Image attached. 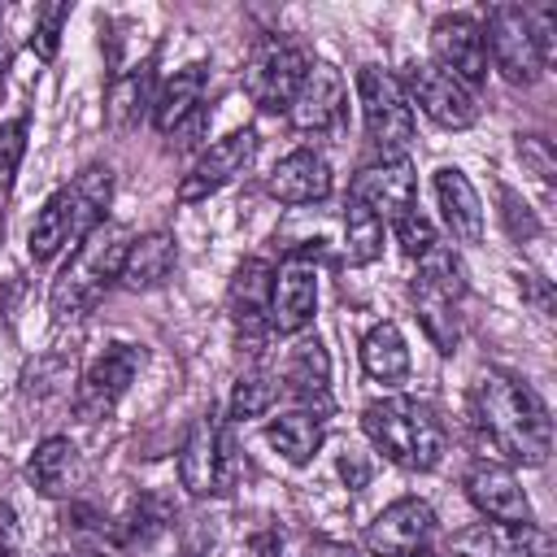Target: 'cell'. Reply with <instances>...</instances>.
I'll return each mask as SVG.
<instances>
[{"label": "cell", "instance_id": "52a82bcc", "mask_svg": "<svg viewBox=\"0 0 557 557\" xmlns=\"http://www.w3.org/2000/svg\"><path fill=\"white\" fill-rule=\"evenodd\" d=\"M144 370V348L139 344H109L78 379L74 387V413L83 422H100L117 409V400L126 396V387L135 383V374Z\"/></svg>", "mask_w": 557, "mask_h": 557}, {"label": "cell", "instance_id": "b9f144b4", "mask_svg": "<svg viewBox=\"0 0 557 557\" xmlns=\"http://www.w3.org/2000/svg\"><path fill=\"white\" fill-rule=\"evenodd\" d=\"M0 557H13V527H9V509L0 518Z\"/></svg>", "mask_w": 557, "mask_h": 557}, {"label": "cell", "instance_id": "ac0fdd59", "mask_svg": "<svg viewBox=\"0 0 557 557\" xmlns=\"http://www.w3.org/2000/svg\"><path fill=\"white\" fill-rule=\"evenodd\" d=\"M26 479L35 483L39 496L48 500H61V496H74L87 479V466H83V453L70 435H48L35 444L30 461H26Z\"/></svg>", "mask_w": 557, "mask_h": 557}, {"label": "cell", "instance_id": "f35d334b", "mask_svg": "<svg viewBox=\"0 0 557 557\" xmlns=\"http://www.w3.org/2000/svg\"><path fill=\"white\" fill-rule=\"evenodd\" d=\"M500 200H505V222H509V235H513V239H531V235L540 231V222L531 218V209H527V205H522L513 191H505Z\"/></svg>", "mask_w": 557, "mask_h": 557}, {"label": "cell", "instance_id": "7bdbcfd3", "mask_svg": "<svg viewBox=\"0 0 557 557\" xmlns=\"http://www.w3.org/2000/svg\"><path fill=\"white\" fill-rule=\"evenodd\" d=\"M0 70H4V35H0Z\"/></svg>", "mask_w": 557, "mask_h": 557}, {"label": "cell", "instance_id": "d4e9b609", "mask_svg": "<svg viewBox=\"0 0 557 557\" xmlns=\"http://www.w3.org/2000/svg\"><path fill=\"white\" fill-rule=\"evenodd\" d=\"M361 370L379 383H400L409 374V344L396 322H374L361 339Z\"/></svg>", "mask_w": 557, "mask_h": 557}, {"label": "cell", "instance_id": "836d02e7", "mask_svg": "<svg viewBox=\"0 0 557 557\" xmlns=\"http://www.w3.org/2000/svg\"><path fill=\"white\" fill-rule=\"evenodd\" d=\"M65 17H70V4H65V0H57V4H39V9H35L30 52H35L39 61H52V57H57V48H61V26H65Z\"/></svg>", "mask_w": 557, "mask_h": 557}, {"label": "cell", "instance_id": "ee69618b", "mask_svg": "<svg viewBox=\"0 0 557 557\" xmlns=\"http://www.w3.org/2000/svg\"><path fill=\"white\" fill-rule=\"evenodd\" d=\"M413 557H431V553H426V548H422V553H413Z\"/></svg>", "mask_w": 557, "mask_h": 557}, {"label": "cell", "instance_id": "60d3db41", "mask_svg": "<svg viewBox=\"0 0 557 557\" xmlns=\"http://www.w3.org/2000/svg\"><path fill=\"white\" fill-rule=\"evenodd\" d=\"M300 557H352L348 544H335V540H309Z\"/></svg>", "mask_w": 557, "mask_h": 557}, {"label": "cell", "instance_id": "484cf974", "mask_svg": "<svg viewBox=\"0 0 557 557\" xmlns=\"http://www.w3.org/2000/svg\"><path fill=\"white\" fill-rule=\"evenodd\" d=\"M322 435H326V431H322V418L309 413V409L278 413V418H270V426H265L270 448L283 453V461H292V466H305V461L322 448Z\"/></svg>", "mask_w": 557, "mask_h": 557}, {"label": "cell", "instance_id": "1f68e13d", "mask_svg": "<svg viewBox=\"0 0 557 557\" xmlns=\"http://www.w3.org/2000/svg\"><path fill=\"white\" fill-rule=\"evenodd\" d=\"M278 400V383L265 379V374H244L231 392V422H244V418H261L270 405Z\"/></svg>", "mask_w": 557, "mask_h": 557}, {"label": "cell", "instance_id": "603a6c76", "mask_svg": "<svg viewBox=\"0 0 557 557\" xmlns=\"http://www.w3.org/2000/svg\"><path fill=\"white\" fill-rule=\"evenodd\" d=\"M205 78H209V70H205L200 61H191V65H183V70L161 87V96L152 100V126H157L161 135H174L196 109H205Z\"/></svg>", "mask_w": 557, "mask_h": 557}, {"label": "cell", "instance_id": "277c9868", "mask_svg": "<svg viewBox=\"0 0 557 557\" xmlns=\"http://www.w3.org/2000/svg\"><path fill=\"white\" fill-rule=\"evenodd\" d=\"M357 100H361L366 135L379 148V157L383 161L400 157L413 144V104H409V91L400 87V78L383 65H361L357 70Z\"/></svg>", "mask_w": 557, "mask_h": 557}, {"label": "cell", "instance_id": "3957f363", "mask_svg": "<svg viewBox=\"0 0 557 557\" xmlns=\"http://www.w3.org/2000/svg\"><path fill=\"white\" fill-rule=\"evenodd\" d=\"M126 248H131L126 226H100V231H91V235L74 248V257L65 261V270H61L57 283H52V296H48L52 318H57V322L83 318V313L104 296V287L117 283L122 261H126Z\"/></svg>", "mask_w": 557, "mask_h": 557}, {"label": "cell", "instance_id": "ba28073f", "mask_svg": "<svg viewBox=\"0 0 557 557\" xmlns=\"http://www.w3.org/2000/svg\"><path fill=\"white\" fill-rule=\"evenodd\" d=\"M318 313V265L309 248L287 252V261L274 270L270 287V331L300 335Z\"/></svg>", "mask_w": 557, "mask_h": 557}, {"label": "cell", "instance_id": "6da1fadb", "mask_svg": "<svg viewBox=\"0 0 557 557\" xmlns=\"http://www.w3.org/2000/svg\"><path fill=\"white\" fill-rule=\"evenodd\" d=\"M474 418L496 453L522 466H544L553 448V418L548 405L527 387L518 374L487 370L474 383Z\"/></svg>", "mask_w": 557, "mask_h": 557}, {"label": "cell", "instance_id": "cb8c5ba5", "mask_svg": "<svg viewBox=\"0 0 557 557\" xmlns=\"http://www.w3.org/2000/svg\"><path fill=\"white\" fill-rule=\"evenodd\" d=\"M283 383L292 396H300L305 405H326V383H331V357L322 348L318 335H300L292 348H287V361H283Z\"/></svg>", "mask_w": 557, "mask_h": 557}, {"label": "cell", "instance_id": "4fadbf2b", "mask_svg": "<svg viewBox=\"0 0 557 557\" xmlns=\"http://www.w3.org/2000/svg\"><path fill=\"white\" fill-rule=\"evenodd\" d=\"M466 496L496 527H527L531 522L527 492H522L518 474L509 466H500V461H470V470H466Z\"/></svg>", "mask_w": 557, "mask_h": 557}, {"label": "cell", "instance_id": "d6a6232c", "mask_svg": "<svg viewBox=\"0 0 557 557\" xmlns=\"http://www.w3.org/2000/svg\"><path fill=\"white\" fill-rule=\"evenodd\" d=\"M174 522V509L161 500V496H139L135 505H131V513H126V540L131 544H148L152 535H161L165 527Z\"/></svg>", "mask_w": 557, "mask_h": 557}, {"label": "cell", "instance_id": "44dd1931", "mask_svg": "<svg viewBox=\"0 0 557 557\" xmlns=\"http://www.w3.org/2000/svg\"><path fill=\"white\" fill-rule=\"evenodd\" d=\"M218 435H222V418L209 409L205 418L191 422L183 448H178V483L191 496H213V474H218Z\"/></svg>", "mask_w": 557, "mask_h": 557}, {"label": "cell", "instance_id": "f1b7e54d", "mask_svg": "<svg viewBox=\"0 0 557 557\" xmlns=\"http://www.w3.org/2000/svg\"><path fill=\"white\" fill-rule=\"evenodd\" d=\"M379 252H383V222L366 205L348 200V213H344V257H348V265H370V261H379Z\"/></svg>", "mask_w": 557, "mask_h": 557}, {"label": "cell", "instance_id": "ffe728a7", "mask_svg": "<svg viewBox=\"0 0 557 557\" xmlns=\"http://www.w3.org/2000/svg\"><path fill=\"white\" fill-rule=\"evenodd\" d=\"M435 200H440L444 226L461 244H479L483 239V205H479V191L470 187V178L457 165H440L435 170Z\"/></svg>", "mask_w": 557, "mask_h": 557}, {"label": "cell", "instance_id": "7c38bea8", "mask_svg": "<svg viewBox=\"0 0 557 557\" xmlns=\"http://www.w3.org/2000/svg\"><path fill=\"white\" fill-rule=\"evenodd\" d=\"M431 535H435V509L418 496H400L366 527V548L374 557H413L431 544Z\"/></svg>", "mask_w": 557, "mask_h": 557}, {"label": "cell", "instance_id": "83f0119b", "mask_svg": "<svg viewBox=\"0 0 557 557\" xmlns=\"http://www.w3.org/2000/svg\"><path fill=\"white\" fill-rule=\"evenodd\" d=\"M413 287L435 292V296H444V300L457 305V300L466 296V270H461L457 252L444 248V244H435L431 252H422V257H418V278H413Z\"/></svg>", "mask_w": 557, "mask_h": 557}, {"label": "cell", "instance_id": "bcb514c9", "mask_svg": "<svg viewBox=\"0 0 557 557\" xmlns=\"http://www.w3.org/2000/svg\"><path fill=\"white\" fill-rule=\"evenodd\" d=\"M52 557H65V553H52Z\"/></svg>", "mask_w": 557, "mask_h": 557}, {"label": "cell", "instance_id": "7a4b0ae2", "mask_svg": "<svg viewBox=\"0 0 557 557\" xmlns=\"http://www.w3.org/2000/svg\"><path fill=\"white\" fill-rule=\"evenodd\" d=\"M361 431L387 461H396L405 470H435L444 457V426L431 413V405H422L413 396H383V400L366 405Z\"/></svg>", "mask_w": 557, "mask_h": 557}, {"label": "cell", "instance_id": "d590c367", "mask_svg": "<svg viewBox=\"0 0 557 557\" xmlns=\"http://www.w3.org/2000/svg\"><path fill=\"white\" fill-rule=\"evenodd\" d=\"M22 157H26V117H9L0 122V191L13 187Z\"/></svg>", "mask_w": 557, "mask_h": 557}, {"label": "cell", "instance_id": "ab89813d", "mask_svg": "<svg viewBox=\"0 0 557 557\" xmlns=\"http://www.w3.org/2000/svg\"><path fill=\"white\" fill-rule=\"evenodd\" d=\"M339 474L348 479V487H361V483L370 479V466L361 461V453H344V457H339Z\"/></svg>", "mask_w": 557, "mask_h": 557}, {"label": "cell", "instance_id": "74e56055", "mask_svg": "<svg viewBox=\"0 0 557 557\" xmlns=\"http://www.w3.org/2000/svg\"><path fill=\"white\" fill-rule=\"evenodd\" d=\"M500 557H553V540H548V531H540L535 522H527V527H509V535H505V553Z\"/></svg>", "mask_w": 557, "mask_h": 557}, {"label": "cell", "instance_id": "f6af8a7d", "mask_svg": "<svg viewBox=\"0 0 557 557\" xmlns=\"http://www.w3.org/2000/svg\"><path fill=\"white\" fill-rule=\"evenodd\" d=\"M87 557H104V553H87Z\"/></svg>", "mask_w": 557, "mask_h": 557}, {"label": "cell", "instance_id": "4dcf8cb0", "mask_svg": "<svg viewBox=\"0 0 557 557\" xmlns=\"http://www.w3.org/2000/svg\"><path fill=\"white\" fill-rule=\"evenodd\" d=\"M413 309H418V318H422V326H426V335H431V344L440 348V352H453L457 348V313H453V300H444V296H435V292H422V287H413Z\"/></svg>", "mask_w": 557, "mask_h": 557}, {"label": "cell", "instance_id": "2e32d148", "mask_svg": "<svg viewBox=\"0 0 557 557\" xmlns=\"http://www.w3.org/2000/svg\"><path fill=\"white\" fill-rule=\"evenodd\" d=\"M57 196H61V209H65V244L74 252L91 231L104 226V213H109V200H113V170L109 165H87Z\"/></svg>", "mask_w": 557, "mask_h": 557}, {"label": "cell", "instance_id": "5bb4252c", "mask_svg": "<svg viewBox=\"0 0 557 557\" xmlns=\"http://www.w3.org/2000/svg\"><path fill=\"white\" fill-rule=\"evenodd\" d=\"M413 196H418V178H413V165H409L405 157L366 165V170L352 178V191H348V200L366 205L379 222L405 218V213L413 209Z\"/></svg>", "mask_w": 557, "mask_h": 557}, {"label": "cell", "instance_id": "9a60e30c", "mask_svg": "<svg viewBox=\"0 0 557 557\" xmlns=\"http://www.w3.org/2000/svg\"><path fill=\"white\" fill-rule=\"evenodd\" d=\"M409 87H413V100L422 104V113L444 126V131H466L479 122V104H474V91H466L453 74H444L435 61H422L413 65L409 74Z\"/></svg>", "mask_w": 557, "mask_h": 557}, {"label": "cell", "instance_id": "f546056e", "mask_svg": "<svg viewBox=\"0 0 557 557\" xmlns=\"http://www.w3.org/2000/svg\"><path fill=\"white\" fill-rule=\"evenodd\" d=\"M70 244H65V209H61V196L52 191L48 200H44V209L35 213V226H30V235H26V252H30V261L35 265H48L57 252H65Z\"/></svg>", "mask_w": 557, "mask_h": 557}, {"label": "cell", "instance_id": "9c48e42d", "mask_svg": "<svg viewBox=\"0 0 557 557\" xmlns=\"http://www.w3.org/2000/svg\"><path fill=\"white\" fill-rule=\"evenodd\" d=\"M431 52L435 65L444 74H453L466 91L487 83V44H483V26L466 13H448L431 26Z\"/></svg>", "mask_w": 557, "mask_h": 557}, {"label": "cell", "instance_id": "7402d4cb", "mask_svg": "<svg viewBox=\"0 0 557 557\" xmlns=\"http://www.w3.org/2000/svg\"><path fill=\"white\" fill-rule=\"evenodd\" d=\"M174 261H178L174 235L152 231V235H144V239H131L117 283L131 287V292H152V287H161V283L174 274Z\"/></svg>", "mask_w": 557, "mask_h": 557}, {"label": "cell", "instance_id": "e0dca14e", "mask_svg": "<svg viewBox=\"0 0 557 557\" xmlns=\"http://www.w3.org/2000/svg\"><path fill=\"white\" fill-rule=\"evenodd\" d=\"M331 187H335L331 165H326V157L313 152V148L287 152V157L270 170V178H265V191H270L278 205H318V200L331 196Z\"/></svg>", "mask_w": 557, "mask_h": 557}, {"label": "cell", "instance_id": "e575fe53", "mask_svg": "<svg viewBox=\"0 0 557 557\" xmlns=\"http://www.w3.org/2000/svg\"><path fill=\"white\" fill-rule=\"evenodd\" d=\"M248 461L239 453V440H235V426L222 422V435H218V474H213V496H231L244 479Z\"/></svg>", "mask_w": 557, "mask_h": 557}, {"label": "cell", "instance_id": "4316f807", "mask_svg": "<svg viewBox=\"0 0 557 557\" xmlns=\"http://www.w3.org/2000/svg\"><path fill=\"white\" fill-rule=\"evenodd\" d=\"M148 109H152V61L113 78L109 100H104V117H109L113 131H131Z\"/></svg>", "mask_w": 557, "mask_h": 557}, {"label": "cell", "instance_id": "8fae6325", "mask_svg": "<svg viewBox=\"0 0 557 557\" xmlns=\"http://www.w3.org/2000/svg\"><path fill=\"white\" fill-rule=\"evenodd\" d=\"M252 152H257V131H252V126L213 139V144L196 157V165L183 174V183H178V200H183V205L209 200V196L222 191L235 174H244V165L252 161Z\"/></svg>", "mask_w": 557, "mask_h": 557}, {"label": "cell", "instance_id": "d6986e66", "mask_svg": "<svg viewBox=\"0 0 557 557\" xmlns=\"http://www.w3.org/2000/svg\"><path fill=\"white\" fill-rule=\"evenodd\" d=\"M270 287H274V265L261 261V257H248L231 287H226V309H231V322L239 331H261L270 326Z\"/></svg>", "mask_w": 557, "mask_h": 557}, {"label": "cell", "instance_id": "8d00e7d4", "mask_svg": "<svg viewBox=\"0 0 557 557\" xmlns=\"http://www.w3.org/2000/svg\"><path fill=\"white\" fill-rule=\"evenodd\" d=\"M392 231H396V244L405 248V257H413V261L440 244V239H435V226H431L418 209H409L405 218H396V222H392Z\"/></svg>", "mask_w": 557, "mask_h": 557}, {"label": "cell", "instance_id": "8992f818", "mask_svg": "<svg viewBox=\"0 0 557 557\" xmlns=\"http://www.w3.org/2000/svg\"><path fill=\"white\" fill-rule=\"evenodd\" d=\"M496 70L513 83V87H531L544 78L548 70V57L531 30V13L522 4H496L487 13V35H483Z\"/></svg>", "mask_w": 557, "mask_h": 557}, {"label": "cell", "instance_id": "30bf717a", "mask_svg": "<svg viewBox=\"0 0 557 557\" xmlns=\"http://www.w3.org/2000/svg\"><path fill=\"white\" fill-rule=\"evenodd\" d=\"M344 113H348V83H344V74L335 65H326V61L309 65L300 87H296V96H292V104H287L292 126L305 131V135H326V131H335L344 122Z\"/></svg>", "mask_w": 557, "mask_h": 557}, {"label": "cell", "instance_id": "5b68a950", "mask_svg": "<svg viewBox=\"0 0 557 557\" xmlns=\"http://www.w3.org/2000/svg\"><path fill=\"white\" fill-rule=\"evenodd\" d=\"M305 70H309L305 48L283 35H270L252 48V57L244 65V91L261 113H287Z\"/></svg>", "mask_w": 557, "mask_h": 557}]
</instances>
